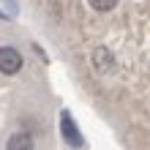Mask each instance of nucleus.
I'll use <instances>...</instances> for the list:
<instances>
[{
	"label": "nucleus",
	"instance_id": "1",
	"mask_svg": "<svg viewBox=\"0 0 150 150\" xmlns=\"http://www.w3.org/2000/svg\"><path fill=\"white\" fill-rule=\"evenodd\" d=\"M60 137H63V142H68L71 147H82L85 145V139H82V134H79L71 112H60Z\"/></svg>",
	"mask_w": 150,
	"mask_h": 150
},
{
	"label": "nucleus",
	"instance_id": "3",
	"mask_svg": "<svg viewBox=\"0 0 150 150\" xmlns=\"http://www.w3.org/2000/svg\"><path fill=\"white\" fill-rule=\"evenodd\" d=\"M93 68L98 74H107V71L115 68V55H112L107 47H98V49L93 52Z\"/></svg>",
	"mask_w": 150,
	"mask_h": 150
},
{
	"label": "nucleus",
	"instance_id": "2",
	"mask_svg": "<svg viewBox=\"0 0 150 150\" xmlns=\"http://www.w3.org/2000/svg\"><path fill=\"white\" fill-rule=\"evenodd\" d=\"M22 68V55L14 47H0V71L3 74H16Z\"/></svg>",
	"mask_w": 150,
	"mask_h": 150
},
{
	"label": "nucleus",
	"instance_id": "5",
	"mask_svg": "<svg viewBox=\"0 0 150 150\" xmlns=\"http://www.w3.org/2000/svg\"><path fill=\"white\" fill-rule=\"evenodd\" d=\"M87 6H90L93 11L104 14V11H112V8L117 6V0H87Z\"/></svg>",
	"mask_w": 150,
	"mask_h": 150
},
{
	"label": "nucleus",
	"instance_id": "4",
	"mask_svg": "<svg viewBox=\"0 0 150 150\" xmlns=\"http://www.w3.org/2000/svg\"><path fill=\"white\" fill-rule=\"evenodd\" d=\"M16 147H33V139L28 134H14L8 139V150H16Z\"/></svg>",
	"mask_w": 150,
	"mask_h": 150
}]
</instances>
